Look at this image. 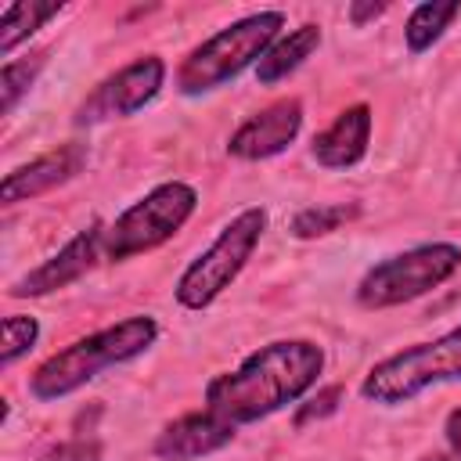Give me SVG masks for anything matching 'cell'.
Returning <instances> with one entry per match:
<instances>
[{
  "label": "cell",
  "mask_w": 461,
  "mask_h": 461,
  "mask_svg": "<svg viewBox=\"0 0 461 461\" xmlns=\"http://www.w3.org/2000/svg\"><path fill=\"white\" fill-rule=\"evenodd\" d=\"M194 209H198V191L191 184L184 180L155 184L148 194H140L104 227V256L112 263H122L130 256L166 245L191 220Z\"/></svg>",
  "instance_id": "7"
},
{
  "label": "cell",
  "mask_w": 461,
  "mask_h": 461,
  "mask_svg": "<svg viewBox=\"0 0 461 461\" xmlns=\"http://www.w3.org/2000/svg\"><path fill=\"white\" fill-rule=\"evenodd\" d=\"M285 14L281 11H256L245 14L212 36H205L198 47L187 50V58L176 68V90L184 97L209 94L234 76H241L249 65H259V58L270 50V43L281 36Z\"/></svg>",
  "instance_id": "3"
},
{
  "label": "cell",
  "mask_w": 461,
  "mask_h": 461,
  "mask_svg": "<svg viewBox=\"0 0 461 461\" xmlns=\"http://www.w3.org/2000/svg\"><path fill=\"white\" fill-rule=\"evenodd\" d=\"M461 270V245L454 241H425L403 249L396 256L378 259L357 281V303L364 310H393L429 295L432 288L447 285Z\"/></svg>",
  "instance_id": "6"
},
{
  "label": "cell",
  "mask_w": 461,
  "mask_h": 461,
  "mask_svg": "<svg viewBox=\"0 0 461 461\" xmlns=\"http://www.w3.org/2000/svg\"><path fill=\"white\" fill-rule=\"evenodd\" d=\"M357 216V205H306V209H299L295 216H292V234L299 238V241H310V238H324V234H331V230H339L346 220H353Z\"/></svg>",
  "instance_id": "18"
},
{
  "label": "cell",
  "mask_w": 461,
  "mask_h": 461,
  "mask_svg": "<svg viewBox=\"0 0 461 461\" xmlns=\"http://www.w3.org/2000/svg\"><path fill=\"white\" fill-rule=\"evenodd\" d=\"M40 339V321L29 313L4 317V346H0V367H14Z\"/></svg>",
  "instance_id": "19"
},
{
  "label": "cell",
  "mask_w": 461,
  "mask_h": 461,
  "mask_svg": "<svg viewBox=\"0 0 461 461\" xmlns=\"http://www.w3.org/2000/svg\"><path fill=\"white\" fill-rule=\"evenodd\" d=\"M158 339V321L151 313H133L122 317L101 331H90L68 346H61L58 353H50L25 382V389L50 403V400H65L72 393H79L83 385H90L97 375H104L108 367L130 364L137 357H144Z\"/></svg>",
  "instance_id": "2"
},
{
  "label": "cell",
  "mask_w": 461,
  "mask_h": 461,
  "mask_svg": "<svg viewBox=\"0 0 461 461\" xmlns=\"http://www.w3.org/2000/svg\"><path fill=\"white\" fill-rule=\"evenodd\" d=\"M371 108L367 104H349L342 108L310 144V155L317 158V166L324 169H349L357 162H364L367 144H371Z\"/></svg>",
  "instance_id": "13"
},
{
  "label": "cell",
  "mask_w": 461,
  "mask_h": 461,
  "mask_svg": "<svg viewBox=\"0 0 461 461\" xmlns=\"http://www.w3.org/2000/svg\"><path fill=\"white\" fill-rule=\"evenodd\" d=\"M418 461H461L457 450H436V454H421Z\"/></svg>",
  "instance_id": "24"
},
{
  "label": "cell",
  "mask_w": 461,
  "mask_h": 461,
  "mask_svg": "<svg viewBox=\"0 0 461 461\" xmlns=\"http://www.w3.org/2000/svg\"><path fill=\"white\" fill-rule=\"evenodd\" d=\"M443 436H447V447L461 454V407H454L443 421Z\"/></svg>",
  "instance_id": "23"
},
{
  "label": "cell",
  "mask_w": 461,
  "mask_h": 461,
  "mask_svg": "<svg viewBox=\"0 0 461 461\" xmlns=\"http://www.w3.org/2000/svg\"><path fill=\"white\" fill-rule=\"evenodd\" d=\"M43 65H47V50H32L25 58L4 61V68H0V112L4 115H11L18 108V101L32 90L36 76L43 72Z\"/></svg>",
  "instance_id": "17"
},
{
  "label": "cell",
  "mask_w": 461,
  "mask_h": 461,
  "mask_svg": "<svg viewBox=\"0 0 461 461\" xmlns=\"http://www.w3.org/2000/svg\"><path fill=\"white\" fill-rule=\"evenodd\" d=\"M83 166H86V148L76 144V140L54 148V151H43V155H36L32 162L14 166V169L4 176V184H0V202H4V205L32 202V198H40V194H47V191L68 184Z\"/></svg>",
  "instance_id": "12"
},
{
  "label": "cell",
  "mask_w": 461,
  "mask_h": 461,
  "mask_svg": "<svg viewBox=\"0 0 461 461\" xmlns=\"http://www.w3.org/2000/svg\"><path fill=\"white\" fill-rule=\"evenodd\" d=\"M303 130V101L299 97H277L256 115H249L227 140V155L241 162H263L281 155L295 144Z\"/></svg>",
  "instance_id": "10"
},
{
  "label": "cell",
  "mask_w": 461,
  "mask_h": 461,
  "mask_svg": "<svg viewBox=\"0 0 461 461\" xmlns=\"http://www.w3.org/2000/svg\"><path fill=\"white\" fill-rule=\"evenodd\" d=\"M40 461H101V447L86 439H68L40 454Z\"/></svg>",
  "instance_id": "20"
},
{
  "label": "cell",
  "mask_w": 461,
  "mask_h": 461,
  "mask_svg": "<svg viewBox=\"0 0 461 461\" xmlns=\"http://www.w3.org/2000/svg\"><path fill=\"white\" fill-rule=\"evenodd\" d=\"M461 14V4L450 0V4H439V0H429V4H418L411 14H407V25H403V40H407V50L411 54H425L447 29L450 22Z\"/></svg>",
  "instance_id": "16"
},
{
  "label": "cell",
  "mask_w": 461,
  "mask_h": 461,
  "mask_svg": "<svg viewBox=\"0 0 461 461\" xmlns=\"http://www.w3.org/2000/svg\"><path fill=\"white\" fill-rule=\"evenodd\" d=\"M317 47H321V25H317V22H303V25L288 29V32H281V36L270 43V50L259 58L256 79H259L263 86H274V83L288 79Z\"/></svg>",
  "instance_id": "14"
},
{
  "label": "cell",
  "mask_w": 461,
  "mask_h": 461,
  "mask_svg": "<svg viewBox=\"0 0 461 461\" xmlns=\"http://www.w3.org/2000/svg\"><path fill=\"white\" fill-rule=\"evenodd\" d=\"M234 429L216 411H187L173 421H166L151 443V454L158 461H202L216 450H223L234 439Z\"/></svg>",
  "instance_id": "11"
},
{
  "label": "cell",
  "mask_w": 461,
  "mask_h": 461,
  "mask_svg": "<svg viewBox=\"0 0 461 461\" xmlns=\"http://www.w3.org/2000/svg\"><path fill=\"white\" fill-rule=\"evenodd\" d=\"M166 83V61L158 54L133 58L130 65L104 76L76 108V126H97L108 119H126L151 104Z\"/></svg>",
  "instance_id": "8"
},
{
  "label": "cell",
  "mask_w": 461,
  "mask_h": 461,
  "mask_svg": "<svg viewBox=\"0 0 461 461\" xmlns=\"http://www.w3.org/2000/svg\"><path fill=\"white\" fill-rule=\"evenodd\" d=\"M447 382H461V324L429 342H414L382 357L364 375L360 396L378 407H400Z\"/></svg>",
  "instance_id": "4"
},
{
  "label": "cell",
  "mask_w": 461,
  "mask_h": 461,
  "mask_svg": "<svg viewBox=\"0 0 461 461\" xmlns=\"http://www.w3.org/2000/svg\"><path fill=\"white\" fill-rule=\"evenodd\" d=\"M324 371V349L313 339H274L249 353L234 371L205 382V407L230 425H252L299 403Z\"/></svg>",
  "instance_id": "1"
},
{
  "label": "cell",
  "mask_w": 461,
  "mask_h": 461,
  "mask_svg": "<svg viewBox=\"0 0 461 461\" xmlns=\"http://www.w3.org/2000/svg\"><path fill=\"white\" fill-rule=\"evenodd\" d=\"M339 396H342V389H324V393H321L317 400H310V407H303V411H299V418H295V421L303 425V421H310L313 414L321 418V414H328V411H335V400H339Z\"/></svg>",
  "instance_id": "21"
},
{
  "label": "cell",
  "mask_w": 461,
  "mask_h": 461,
  "mask_svg": "<svg viewBox=\"0 0 461 461\" xmlns=\"http://www.w3.org/2000/svg\"><path fill=\"white\" fill-rule=\"evenodd\" d=\"M104 252V227L94 220L90 227H83L76 238H68L54 256H47L43 263H36L29 274H22L7 295L14 299H32V295H50L61 292L68 285H76Z\"/></svg>",
  "instance_id": "9"
},
{
  "label": "cell",
  "mask_w": 461,
  "mask_h": 461,
  "mask_svg": "<svg viewBox=\"0 0 461 461\" xmlns=\"http://www.w3.org/2000/svg\"><path fill=\"white\" fill-rule=\"evenodd\" d=\"M389 11V4H349V22L360 29V25H367V22H375V18H382Z\"/></svg>",
  "instance_id": "22"
},
{
  "label": "cell",
  "mask_w": 461,
  "mask_h": 461,
  "mask_svg": "<svg viewBox=\"0 0 461 461\" xmlns=\"http://www.w3.org/2000/svg\"><path fill=\"white\" fill-rule=\"evenodd\" d=\"M61 7H65L61 0H14V4H7L4 18H0V54L11 61L18 43H25L36 29H43Z\"/></svg>",
  "instance_id": "15"
},
{
  "label": "cell",
  "mask_w": 461,
  "mask_h": 461,
  "mask_svg": "<svg viewBox=\"0 0 461 461\" xmlns=\"http://www.w3.org/2000/svg\"><path fill=\"white\" fill-rule=\"evenodd\" d=\"M267 230V209L263 205H245L241 212H234L220 234L180 270L173 295L184 310H205L212 306L245 270V263L252 259V252L259 249V238Z\"/></svg>",
  "instance_id": "5"
}]
</instances>
